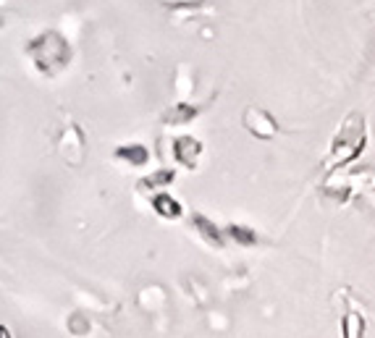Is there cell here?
I'll return each instance as SVG.
<instances>
[{
    "mask_svg": "<svg viewBox=\"0 0 375 338\" xmlns=\"http://www.w3.org/2000/svg\"><path fill=\"white\" fill-rule=\"evenodd\" d=\"M199 113L197 105H189V103H178L174 105L171 110H165L163 113V121L168 126H178V124H189V121H194Z\"/></svg>",
    "mask_w": 375,
    "mask_h": 338,
    "instance_id": "8992f818",
    "label": "cell"
},
{
    "mask_svg": "<svg viewBox=\"0 0 375 338\" xmlns=\"http://www.w3.org/2000/svg\"><path fill=\"white\" fill-rule=\"evenodd\" d=\"M60 155L69 160L71 165H82L84 160V134L79 131V126H69L63 131V137L58 142Z\"/></svg>",
    "mask_w": 375,
    "mask_h": 338,
    "instance_id": "3957f363",
    "label": "cell"
},
{
    "mask_svg": "<svg viewBox=\"0 0 375 338\" xmlns=\"http://www.w3.org/2000/svg\"><path fill=\"white\" fill-rule=\"evenodd\" d=\"M365 150V121L360 116H349V121L341 126V131L333 140V155L341 163L354 160Z\"/></svg>",
    "mask_w": 375,
    "mask_h": 338,
    "instance_id": "7a4b0ae2",
    "label": "cell"
},
{
    "mask_svg": "<svg viewBox=\"0 0 375 338\" xmlns=\"http://www.w3.org/2000/svg\"><path fill=\"white\" fill-rule=\"evenodd\" d=\"M199 152H202V142L194 140V137H178V140H174V158L184 168H197Z\"/></svg>",
    "mask_w": 375,
    "mask_h": 338,
    "instance_id": "5b68a950",
    "label": "cell"
},
{
    "mask_svg": "<svg viewBox=\"0 0 375 338\" xmlns=\"http://www.w3.org/2000/svg\"><path fill=\"white\" fill-rule=\"evenodd\" d=\"M0 338H11V330L6 326H0Z\"/></svg>",
    "mask_w": 375,
    "mask_h": 338,
    "instance_id": "4fadbf2b",
    "label": "cell"
},
{
    "mask_svg": "<svg viewBox=\"0 0 375 338\" xmlns=\"http://www.w3.org/2000/svg\"><path fill=\"white\" fill-rule=\"evenodd\" d=\"M153 210L160 215V218H181V205H178L176 199L171 197V194H165V192H160V194H155L153 197Z\"/></svg>",
    "mask_w": 375,
    "mask_h": 338,
    "instance_id": "52a82bcc",
    "label": "cell"
},
{
    "mask_svg": "<svg viewBox=\"0 0 375 338\" xmlns=\"http://www.w3.org/2000/svg\"><path fill=\"white\" fill-rule=\"evenodd\" d=\"M174 178H176V174H174V171H168V168H163V171H158V174L147 176V178H142V181H140V189H160V187H168V184H174Z\"/></svg>",
    "mask_w": 375,
    "mask_h": 338,
    "instance_id": "8fae6325",
    "label": "cell"
},
{
    "mask_svg": "<svg viewBox=\"0 0 375 338\" xmlns=\"http://www.w3.org/2000/svg\"><path fill=\"white\" fill-rule=\"evenodd\" d=\"M69 328H71V330H76V333L82 336V333H87V330H90V323H87L82 315H74V317H71Z\"/></svg>",
    "mask_w": 375,
    "mask_h": 338,
    "instance_id": "7c38bea8",
    "label": "cell"
},
{
    "mask_svg": "<svg viewBox=\"0 0 375 338\" xmlns=\"http://www.w3.org/2000/svg\"><path fill=\"white\" fill-rule=\"evenodd\" d=\"M3 24H6V11L0 8V26H3Z\"/></svg>",
    "mask_w": 375,
    "mask_h": 338,
    "instance_id": "5bb4252c",
    "label": "cell"
},
{
    "mask_svg": "<svg viewBox=\"0 0 375 338\" xmlns=\"http://www.w3.org/2000/svg\"><path fill=\"white\" fill-rule=\"evenodd\" d=\"M226 233L234 239L236 244H242V246H252V244H258V231H252V228H247V226H228L226 228Z\"/></svg>",
    "mask_w": 375,
    "mask_h": 338,
    "instance_id": "30bf717a",
    "label": "cell"
},
{
    "mask_svg": "<svg viewBox=\"0 0 375 338\" xmlns=\"http://www.w3.org/2000/svg\"><path fill=\"white\" fill-rule=\"evenodd\" d=\"M194 228L199 231V236L212 246H223V233L221 228L215 226L212 221H208L205 215H194Z\"/></svg>",
    "mask_w": 375,
    "mask_h": 338,
    "instance_id": "ba28073f",
    "label": "cell"
},
{
    "mask_svg": "<svg viewBox=\"0 0 375 338\" xmlns=\"http://www.w3.org/2000/svg\"><path fill=\"white\" fill-rule=\"evenodd\" d=\"M116 158H121V160H126L131 165H147L150 152H147V147H142V144H124V147L116 150Z\"/></svg>",
    "mask_w": 375,
    "mask_h": 338,
    "instance_id": "9c48e42d",
    "label": "cell"
},
{
    "mask_svg": "<svg viewBox=\"0 0 375 338\" xmlns=\"http://www.w3.org/2000/svg\"><path fill=\"white\" fill-rule=\"evenodd\" d=\"M26 58L35 63V69L45 76H56L71 63V45L60 32H42L26 42Z\"/></svg>",
    "mask_w": 375,
    "mask_h": 338,
    "instance_id": "6da1fadb",
    "label": "cell"
},
{
    "mask_svg": "<svg viewBox=\"0 0 375 338\" xmlns=\"http://www.w3.org/2000/svg\"><path fill=\"white\" fill-rule=\"evenodd\" d=\"M244 126L249 134H255L260 140H270V137L276 134V121H273L265 110H260V108H249V110H247Z\"/></svg>",
    "mask_w": 375,
    "mask_h": 338,
    "instance_id": "277c9868",
    "label": "cell"
}]
</instances>
